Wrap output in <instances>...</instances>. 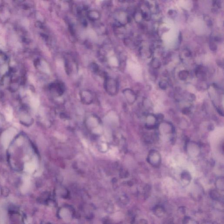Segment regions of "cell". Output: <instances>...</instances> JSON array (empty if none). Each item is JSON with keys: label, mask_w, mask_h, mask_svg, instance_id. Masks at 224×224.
<instances>
[{"label": "cell", "mask_w": 224, "mask_h": 224, "mask_svg": "<svg viewBox=\"0 0 224 224\" xmlns=\"http://www.w3.org/2000/svg\"><path fill=\"white\" fill-rule=\"evenodd\" d=\"M104 87L108 94L115 96L118 92V82L115 79L106 76L105 78Z\"/></svg>", "instance_id": "cell-1"}, {"label": "cell", "mask_w": 224, "mask_h": 224, "mask_svg": "<svg viewBox=\"0 0 224 224\" xmlns=\"http://www.w3.org/2000/svg\"><path fill=\"white\" fill-rule=\"evenodd\" d=\"M161 156L156 150H151L148 154L147 160L149 164L154 167L158 168L161 163Z\"/></svg>", "instance_id": "cell-2"}, {"label": "cell", "mask_w": 224, "mask_h": 224, "mask_svg": "<svg viewBox=\"0 0 224 224\" xmlns=\"http://www.w3.org/2000/svg\"><path fill=\"white\" fill-rule=\"evenodd\" d=\"M186 149L189 156L192 157L198 156L201 152L199 145L195 142H189L187 144Z\"/></svg>", "instance_id": "cell-3"}, {"label": "cell", "mask_w": 224, "mask_h": 224, "mask_svg": "<svg viewBox=\"0 0 224 224\" xmlns=\"http://www.w3.org/2000/svg\"><path fill=\"white\" fill-rule=\"evenodd\" d=\"M158 117L153 114L147 115L145 120L146 128L149 129H154L157 128L158 126Z\"/></svg>", "instance_id": "cell-4"}, {"label": "cell", "mask_w": 224, "mask_h": 224, "mask_svg": "<svg viewBox=\"0 0 224 224\" xmlns=\"http://www.w3.org/2000/svg\"><path fill=\"white\" fill-rule=\"evenodd\" d=\"M159 131L161 134L163 135L172 134L174 131L173 126L171 123L168 122H162L158 125Z\"/></svg>", "instance_id": "cell-5"}, {"label": "cell", "mask_w": 224, "mask_h": 224, "mask_svg": "<svg viewBox=\"0 0 224 224\" xmlns=\"http://www.w3.org/2000/svg\"><path fill=\"white\" fill-rule=\"evenodd\" d=\"M81 101L84 104H90L92 103L93 100V95L91 91L89 90H83L80 93Z\"/></svg>", "instance_id": "cell-6"}, {"label": "cell", "mask_w": 224, "mask_h": 224, "mask_svg": "<svg viewBox=\"0 0 224 224\" xmlns=\"http://www.w3.org/2000/svg\"><path fill=\"white\" fill-rule=\"evenodd\" d=\"M51 90L54 92L58 96H62L65 91V86L61 82H57L51 84L50 86Z\"/></svg>", "instance_id": "cell-7"}, {"label": "cell", "mask_w": 224, "mask_h": 224, "mask_svg": "<svg viewBox=\"0 0 224 224\" xmlns=\"http://www.w3.org/2000/svg\"><path fill=\"white\" fill-rule=\"evenodd\" d=\"M123 94L126 100L130 104H132L136 100V95L134 91L130 89H125L123 91Z\"/></svg>", "instance_id": "cell-8"}, {"label": "cell", "mask_w": 224, "mask_h": 224, "mask_svg": "<svg viewBox=\"0 0 224 224\" xmlns=\"http://www.w3.org/2000/svg\"><path fill=\"white\" fill-rule=\"evenodd\" d=\"M86 16L89 20L96 21L100 18V13L99 11L96 10H92L88 11L86 13Z\"/></svg>", "instance_id": "cell-9"}, {"label": "cell", "mask_w": 224, "mask_h": 224, "mask_svg": "<svg viewBox=\"0 0 224 224\" xmlns=\"http://www.w3.org/2000/svg\"><path fill=\"white\" fill-rule=\"evenodd\" d=\"M154 213L157 216L162 217L165 213V210L163 207L157 205L154 208Z\"/></svg>", "instance_id": "cell-10"}, {"label": "cell", "mask_w": 224, "mask_h": 224, "mask_svg": "<svg viewBox=\"0 0 224 224\" xmlns=\"http://www.w3.org/2000/svg\"><path fill=\"white\" fill-rule=\"evenodd\" d=\"M215 185L217 188L221 191H224V180L223 177L218 178L216 180Z\"/></svg>", "instance_id": "cell-11"}, {"label": "cell", "mask_w": 224, "mask_h": 224, "mask_svg": "<svg viewBox=\"0 0 224 224\" xmlns=\"http://www.w3.org/2000/svg\"><path fill=\"white\" fill-rule=\"evenodd\" d=\"M211 198L214 200L219 201L221 198V195L215 190H213L210 193Z\"/></svg>", "instance_id": "cell-12"}, {"label": "cell", "mask_w": 224, "mask_h": 224, "mask_svg": "<svg viewBox=\"0 0 224 224\" xmlns=\"http://www.w3.org/2000/svg\"><path fill=\"white\" fill-rule=\"evenodd\" d=\"M89 68L93 72L97 73L100 71V68L96 63L93 62L91 63L89 65Z\"/></svg>", "instance_id": "cell-13"}, {"label": "cell", "mask_w": 224, "mask_h": 224, "mask_svg": "<svg viewBox=\"0 0 224 224\" xmlns=\"http://www.w3.org/2000/svg\"><path fill=\"white\" fill-rule=\"evenodd\" d=\"M181 179L183 181L189 182L191 181V175L188 172H184L182 173Z\"/></svg>", "instance_id": "cell-14"}, {"label": "cell", "mask_w": 224, "mask_h": 224, "mask_svg": "<svg viewBox=\"0 0 224 224\" xmlns=\"http://www.w3.org/2000/svg\"><path fill=\"white\" fill-rule=\"evenodd\" d=\"M188 75V72L185 71H182L179 74V76L182 80H185Z\"/></svg>", "instance_id": "cell-15"}, {"label": "cell", "mask_w": 224, "mask_h": 224, "mask_svg": "<svg viewBox=\"0 0 224 224\" xmlns=\"http://www.w3.org/2000/svg\"><path fill=\"white\" fill-rule=\"evenodd\" d=\"M159 86L161 89H166L167 85L165 82H161L159 83Z\"/></svg>", "instance_id": "cell-16"}, {"label": "cell", "mask_w": 224, "mask_h": 224, "mask_svg": "<svg viewBox=\"0 0 224 224\" xmlns=\"http://www.w3.org/2000/svg\"><path fill=\"white\" fill-rule=\"evenodd\" d=\"M210 47L212 51H215L217 49L216 45L215 44H211L210 45Z\"/></svg>", "instance_id": "cell-17"}, {"label": "cell", "mask_w": 224, "mask_h": 224, "mask_svg": "<svg viewBox=\"0 0 224 224\" xmlns=\"http://www.w3.org/2000/svg\"><path fill=\"white\" fill-rule=\"evenodd\" d=\"M140 224H148V222L145 220L142 219L140 221Z\"/></svg>", "instance_id": "cell-18"}, {"label": "cell", "mask_w": 224, "mask_h": 224, "mask_svg": "<svg viewBox=\"0 0 224 224\" xmlns=\"http://www.w3.org/2000/svg\"><path fill=\"white\" fill-rule=\"evenodd\" d=\"M213 224H219L217 223L216 222H215V223H214Z\"/></svg>", "instance_id": "cell-19"}]
</instances>
